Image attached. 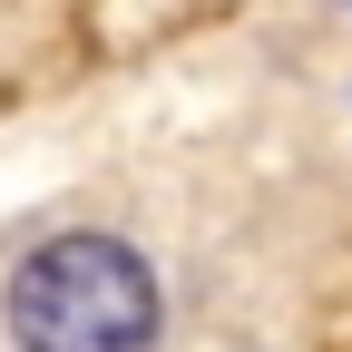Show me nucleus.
I'll return each instance as SVG.
<instances>
[{"label": "nucleus", "instance_id": "nucleus-2", "mask_svg": "<svg viewBox=\"0 0 352 352\" xmlns=\"http://www.w3.org/2000/svg\"><path fill=\"white\" fill-rule=\"evenodd\" d=\"M333 10H342V20H352V0H333Z\"/></svg>", "mask_w": 352, "mask_h": 352}, {"label": "nucleus", "instance_id": "nucleus-1", "mask_svg": "<svg viewBox=\"0 0 352 352\" xmlns=\"http://www.w3.org/2000/svg\"><path fill=\"white\" fill-rule=\"evenodd\" d=\"M0 314H10V342L20 352H157L166 284H157V264L127 235L69 226V235L30 245L10 264Z\"/></svg>", "mask_w": 352, "mask_h": 352}]
</instances>
